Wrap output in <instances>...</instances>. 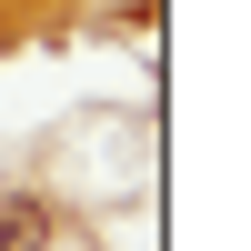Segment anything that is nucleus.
<instances>
[{"label":"nucleus","instance_id":"obj_1","mask_svg":"<svg viewBox=\"0 0 251 251\" xmlns=\"http://www.w3.org/2000/svg\"><path fill=\"white\" fill-rule=\"evenodd\" d=\"M50 241V201H0V251H40Z\"/></svg>","mask_w":251,"mask_h":251}]
</instances>
